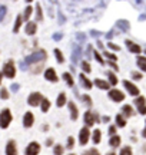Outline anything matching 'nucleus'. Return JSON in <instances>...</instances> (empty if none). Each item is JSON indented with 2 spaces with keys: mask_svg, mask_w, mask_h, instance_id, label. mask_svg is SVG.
Masks as SVG:
<instances>
[{
  "mask_svg": "<svg viewBox=\"0 0 146 155\" xmlns=\"http://www.w3.org/2000/svg\"><path fill=\"white\" fill-rule=\"evenodd\" d=\"M13 121V114H12V111L9 109V108H4V109H1L0 112V128L1 129H6L10 126V123Z\"/></svg>",
  "mask_w": 146,
  "mask_h": 155,
  "instance_id": "f257e3e1",
  "label": "nucleus"
},
{
  "mask_svg": "<svg viewBox=\"0 0 146 155\" xmlns=\"http://www.w3.org/2000/svg\"><path fill=\"white\" fill-rule=\"evenodd\" d=\"M1 73H3V76L7 78V79H14V76H16V65H14L13 59L6 60V63L3 65Z\"/></svg>",
  "mask_w": 146,
  "mask_h": 155,
  "instance_id": "f03ea898",
  "label": "nucleus"
},
{
  "mask_svg": "<svg viewBox=\"0 0 146 155\" xmlns=\"http://www.w3.org/2000/svg\"><path fill=\"white\" fill-rule=\"evenodd\" d=\"M83 121H85V125L89 128V126H93L95 123L99 122L100 118H99L98 114H95V112H92V111H86L85 115H83Z\"/></svg>",
  "mask_w": 146,
  "mask_h": 155,
  "instance_id": "7ed1b4c3",
  "label": "nucleus"
},
{
  "mask_svg": "<svg viewBox=\"0 0 146 155\" xmlns=\"http://www.w3.org/2000/svg\"><path fill=\"white\" fill-rule=\"evenodd\" d=\"M42 99H43V95H42L40 92H32V93L29 95V98H27V105L36 108V106H39L40 105Z\"/></svg>",
  "mask_w": 146,
  "mask_h": 155,
  "instance_id": "20e7f679",
  "label": "nucleus"
},
{
  "mask_svg": "<svg viewBox=\"0 0 146 155\" xmlns=\"http://www.w3.org/2000/svg\"><path fill=\"white\" fill-rule=\"evenodd\" d=\"M43 76L46 79L47 82H52V84H56V82H59V76H57V72L56 69L53 68H47L45 73H43Z\"/></svg>",
  "mask_w": 146,
  "mask_h": 155,
  "instance_id": "39448f33",
  "label": "nucleus"
},
{
  "mask_svg": "<svg viewBox=\"0 0 146 155\" xmlns=\"http://www.w3.org/2000/svg\"><path fill=\"white\" fill-rule=\"evenodd\" d=\"M67 109L70 112V119L72 121H77L79 119V108H77V105L73 102V101H67Z\"/></svg>",
  "mask_w": 146,
  "mask_h": 155,
  "instance_id": "423d86ee",
  "label": "nucleus"
},
{
  "mask_svg": "<svg viewBox=\"0 0 146 155\" xmlns=\"http://www.w3.org/2000/svg\"><path fill=\"white\" fill-rule=\"evenodd\" d=\"M109 98L112 99L113 102H122V101H125V93L119 89H109Z\"/></svg>",
  "mask_w": 146,
  "mask_h": 155,
  "instance_id": "0eeeda50",
  "label": "nucleus"
},
{
  "mask_svg": "<svg viewBox=\"0 0 146 155\" xmlns=\"http://www.w3.org/2000/svg\"><path fill=\"white\" fill-rule=\"evenodd\" d=\"M90 139V131L87 126H83V128L79 131V142L80 145H86Z\"/></svg>",
  "mask_w": 146,
  "mask_h": 155,
  "instance_id": "6e6552de",
  "label": "nucleus"
},
{
  "mask_svg": "<svg viewBox=\"0 0 146 155\" xmlns=\"http://www.w3.org/2000/svg\"><path fill=\"white\" fill-rule=\"evenodd\" d=\"M39 152H40V144L36 141L30 142V144L26 147V151H25L26 155H37Z\"/></svg>",
  "mask_w": 146,
  "mask_h": 155,
  "instance_id": "1a4fd4ad",
  "label": "nucleus"
},
{
  "mask_svg": "<svg viewBox=\"0 0 146 155\" xmlns=\"http://www.w3.org/2000/svg\"><path fill=\"white\" fill-rule=\"evenodd\" d=\"M123 86L127 89V92L132 95V96H139V88L135 84H132L130 81H123Z\"/></svg>",
  "mask_w": 146,
  "mask_h": 155,
  "instance_id": "9d476101",
  "label": "nucleus"
},
{
  "mask_svg": "<svg viewBox=\"0 0 146 155\" xmlns=\"http://www.w3.org/2000/svg\"><path fill=\"white\" fill-rule=\"evenodd\" d=\"M34 123V115L33 112H30V111H27L26 114L23 115V126L25 128H32Z\"/></svg>",
  "mask_w": 146,
  "mask_h": 155,
  "instance_id": "9b49d317",
  "label": "nucleus"
},
{
  "mask_svg": "<svg viewBox=\"0 0 146 155\" xmlns=\"http://www.w3.org/2000/svg\"><path fill=\"white\" fill-rule=\"evenodd\" d=\"M79 79H80V84H82V86H83V89L90 90L93 88V82L86 76V73H83V72H82V73L79 75Z\"/></svg>",
  "mask_w": 146,
  "mask_h": 155,
  "instance_id": "f8f14e48",
  "label": "nucleus"
},
{
  "mask_svg": "<svg viewBox=\"0 0 146 155\" xmlns=\"http://www.w3.org/2000/svg\"><path fill=\"white\" fill-rule=\"evenodd\" d=\"M36 32H37V23L27 22L26 26H25V33L27 36H33V35H36Z\"/></svg>",
  "mask_w": 146,
  "mask_h": 155,
  "instance_id": "ddd939ff",
  "label": "nucleus"
},
{
  "mask_svg": "<svg viewBox=\"0 0 146 155\" xmlns=\"http://www.w3.org/2000/svg\"><path fill=\"white\" fill-rule=\"evenodd\" d=\"M93 85L98 88V89H102V90H109L110 89V84L107 82V81H103V79H95V82H93Z\"/></svg>",
  "mask_w": 146,
  "mask_h": 155,
  "instance_id": "4468645a",
  "label": "nucleus"
},
{
  "mask_svg": "<svg viewBox=\"0 0 146 155\" xmlns=\"http://www.w3.org/2000/svg\"><path fill=\"white\" fill-rule=\"evenodd\" d=\"M6 155H17V147H16V142L13 139L7 142L6 145Z\"/></svg>",
  "mask_w": 146,
  "mask_h": 155,
  "instance_id": "2eb2a0df",
  "label": "nucleus"
},
{
  "mask_svg": "<svg viewBox=\"0 0 146 155\" xmlns=\"http://www.w3.org/2000/svg\"><path fill=\"white\" fill-rule=\"evenodd\" d=\"M66 103H67L66 93H65V92H60L59 95H57V98H56V106H57V108H63Z\"/></svg>",
  "mask_w": 146,
  "mask_h": 155,
  "instance_id": "dca6fc26",
  "label": "nucleus"
},
{
  "mask_svg": "<svg viewBox=\"0 0 146 155\" xmlns=\"http://www.w3.org/2000/svg\"><path fill=\"white\" fill-rule=\"evenodd\" d=\"M126 46H127V49L132 52V53H136V55H139L140 52H142L140 46L136 45V43H133V42H130V40H126Z\"/></svg>",
  "mask_w": 146,
  "mask_h": 155,
  "instance_id": "f3484780",
  "label": "nucleus"
},
{
  "mask_svg": "<svg viewBox=\"0 0 146 155\" xmlns=\"http://www.w3.org/2000/svg\"><path fill=\"white\" fill-rule=\"evenodd\" d=\"M39 106H40V111L46 114V112H49V109H50V106H52V103H50V101H49L47 98H43Z\"/></svg>",
  "mask_w": 146,
  "mask_h": 155,
  "instance_id": "a211bd4d",
  "label": "nucleus"
},
{
  "mask_svg": "<svg viewBox=\"0 0 146 155\" xmlns=\"http://www.w3.org/2000/svg\"><path fill=\"white\" fill-rule=\"evenodd\" d=\"M62 78H63V81L66 82L67 86H70V88H72L73 85H74V79H73V76L69 73V72H65V73L62 75Z\"/></svg>",
  "mask_w": 146,
  "mask_h": 155,
  "instance_id": "6ab92c4d",
  "label": "nucleus"
},
{
  "mask_svg": "<svg viewBox=\"0 0 146 155\" xmlns=\"http://www.w3.org/2000/svg\"><path fill=\"white\" fill-rule=\"evenodd\" d=\"M109 145L112 147V148H118L120 145V136L119 135H112L110 136V139H109Z\"/></svg>",
  "mask_w": 146,
  "mask_h": 155,
  "instance_id": "aec40b11",
  "label": "nucleus"
},
{
  "mask_svg": "<svg viewBox=\"0 0 146 155\" xmlns=\"http://www.w3.org/2000/svg\"><path fill=\"white\" fill-rule=\"evenodd\" d=\"M32 13H33V7L27 6L26 9H25V13L22 14V19H23V22H29V20H30V16H32Z\"/></svg>",
  "mask_w": 146,
  "mask_h": 155,
  "instance_id": "412c9836",
  "label": "nucleus"
},
{
  "mask_svg": "<svg viewBox=\"0 0 146 155\" xmlns=\"http://www.w3.org/2000/svg\"><path fill=\"white\" fill-rule=\"evenodd\" d=\"M23 25V19H22V14H17L16 16V22H14V26H13V32L17 33L20 30V27Z\"/></svg>",
  "mask_w": 146,
  "mask_h": 155,
  "instance_id": "4be33fe9",
  "label": "nucleus"
},
{
  "mask_svg": "<svg viewBox=\"0 0 146 155\" xmlns=\"http://www.w3.org/2000/svg\"><path fill=\"white\" fill-rule=\"evenodd\" d=\"M122 112H123L122 115L125 116V118H126V116H132L133 115V108L130 106V105H123V106H122Z\"/></svg>",
  "mask_w": 146,
  "mask_h": 155,
  "instance_id": "5701e85b",
  "label": "nucleus"
},
{
  "mask_svg": "<svg viewBox=\"0 0 146 155\" xmlns=\"http://www.w3.org/2000/svg\"><path fill=\"white\" fill-rule=\"evenodd\" d=\"M92 139L95 144H99L102 141V132H100V129H95L92 134Z\"/></svg>",
  "mask_w": 146,
  "mask_h": 155,
  "instance_id": "b1692460",
  "label": "nucleus"
},
{
  "mask_svg": "<svg viewBox=\"0 0 146 155\" xmlns=\"http://www.w3.org/2000/svg\"><path fill=\"white\" fill-rule=\"evenodd\" d=\"M116 125L120 126V128H123V126H126V118L119 114V115H116Z\"/></svg>",
  "mask_w": 146,
  "mask_h": 155,
  "instance_id": "393cba45",
  "label": "nucleus"
},
{
  "mask_svg": "<svg viewBox=\"0 0 146 155\" xmlns=\"http://www.w3.org/2000/svg\"><path fill=\"white\" fill-rule=\"evenodd\" d=\"M53 53H54V58H56V60H57V63H63V62H65V56H63V53H62V50H60V49H54Z\"/></svg>",
  "mask_w": 146,
  "mask_h": 155,
  "instance_id": "a878e982",
  "label": "nucleus"
},
{
  "mask_svg": "<svg viewBox=\"0 0 146 155\" xmlns=\"http://www.w3.org/2000/svg\"><path fill=\"white\" fill-rule=\"evenodd\" d=\"M138 66H139L142 71L146 72V56H138Z\"/></svg>",
  "mask_w": 146,
  "mask_h": 155,
  "instance_id": "bb28decb",
  "label": "nucleus"
},
{
  "mask_svg": "<svg viewBox=\"0 0 146 155\" xmlns=\"http://www.w3.org/2000/svg\"><path fill=\"white\" fill-rule=\"evenodd\" d=\"M82 66H80V68H82V71H83V73H90V72H92V66H90V63H89V62H86V60H83V62H82Z\"/></svg>",
  "mask_w": 146,
  "mask_h": 155,
  "instance_id": "cd10ccee",
  "label": "nucleus"
},
{
  "mask_svg": "<svg viewBox=\"0 0 146 155\" xmlns=\"http://www.w3.org/2000/svg\"><path fill=\"white\" fill-rule=\"evenodd\" d=\"M36 20L37 22H43V12H42L40 5H36Z\"/></svg>",
  "mask_w": 146,
  "mask_h": 155,
  "instance_id": "c85d7f7f",
  "label": "nucleus"
},
{
  "mask_svg": "<svg viewBox=\"0 0 146 155\" xmlns=\"http://www.w3.org/2000/svg\"><path fill=\"white\" fill-rule=\"evenodd\" d=\"M107 78H109V84L110 85H118V78H116V75L113 73V72H107Z\"/></svg>",
  "mask_w": 146,
  "mask_h": 155,
  "instance_id": "c756f323",
  "label": "nucleus"
},
{
  "mask_svg": "<svg viewBox=\"0 0 146 155\" xmlns=\"http://www.w3.org/2000/svg\"><path fill=\"white\" fill-rule=\"evenodd\" d=\"M63 152H65V147H62L60 144H56L53 148V154L54 155H63Z\"/></svg>",
  "mask_w": 146,
  "mask_h": 155,
  "instance_id": "7c9ffc66",
  "label": "nucleus"
},
{
  "mask_svg": "<svg viewBox=\"0 0 146 155\" xmlns=\"http://www.w3.org/2000/svg\"><path fill=\"white\" fill-rule=\"evenodd\" d=\"M9 98H10V93H9L7 88H1V89H0V99H3V101H7Z\"/></svg>",
  "mask_w": 146,
  "mask_h": 155,
  "instance_id": "2f4dec72",
  "label": "nucleus"
},
{
  "mask_svg": "<svg viewBox=\"0 0 146 155\" xmlns=\"http://www.w3.org/2000/svg\"><path fill=\"white\" fill-rule=\"evenodd\" d=\"M135 105H136L138 108H140V106H145V105H146V99L143 96H138L136 99H135Z\"/></svg>",
  "mask_w": 146,
  "mask_h": 155,
  "instance_id": "473e14b6",
  "label": "nucleus"
},
{
  "mask_svg": "<svg viewBox=\"0 0 146 155\" xmlns=\"http://www.w3.org/2000/svg\"><path fill=\"white\" fill-rule=\"evenodd\" d=\"M93 55H95V59H96V60H98V62H99V63H105V59H103V56H102V55H100L99 52H96L95 50V53H93Z\"/></svg>",
  "mask_w": 146,
  "mask_h": 155,
  "instance_id": "72a5a7b5",
  "label": "nucleus"
},
{
  "mask_svg": "<svg viewBox=\"0 0 146 155\" xmlns=\"http://www.w3.org/2000/svg\"><path fill=\"white\" fill-rule=\"evenodd\" d=\"M120 155H132V149H130V147H125V148L120 149Z\"/></svg>",
  "mask_w": 146,
  "mask_h": 155,
  "instance_id": "f704fd0d",
  "label": "nucleus"
},
{
  "mask_svg": "<svg viewBox=\"0 0 146 155\" xmlns=\"http://www.w3.org/2000/svg\"><path fill=\"white\" fill-rule=\"evenodd\" d=\"M82 99H83V102L86 103L87 106H89V105L92 106V98L89 96V95H83V96H82Z\"/></svg>",
  "mask_w": 146,
  "mask_h": 155,
  "instance_id": "c9c22d12",
  "label": "nucleus"
},
{
  "mask_svg": "<svg viewBox=\"0 0 146 155\" xmlns=\"http://www.w3.org/2000/svg\"><path fill=\"white\" fill-rule=\"evenodd\" d=\"M66 145H67V149H72L73 148V145H74V139H73V136H69V138H67Z\"/></svg>",
  "mask_w": 146,
  "mask_h": 155,
  "instance_id": "e433bc0d",
  "label": "nucleus"
},
{
  "mask_svg": "<svg viewBox=\"0 0 146 155\" xmlns=\"http://www.w3.org/2000/svg\"><path fill=\"white\" fill-rule=\"evenodd\" d=\"M83 155H100V154H99V151H98L96 148H90L89 151H86Z\"/></svg>",
  "mask_w": 146,
  "mask_h": 155,
  "instance_id": "4c0bfd02",
  "label": "nucleus"
},
{
  "mask_svg": "<svg viewBox=\"0 0 146 155\" xmlns=\"http://www.w3.org/2000/svg\"><path fill=\"white\" fill-rule=\"evenodd\" d=\"M105 56H106V58H109L110 60H113V62L118 59V56H116V55H113V53H110V52H105Z\"/></svg>",
  "mask_w": 146,
  "mask_h": 155,
  "instance_id": "58836bf2",
  "label": "nucleus"
},
{
  "mask_svg": "<svg viewBox=\"0 0 146 155\" xmlns=\"http://www.w3.org/2000/svg\"><path fill=\"white\" fill-rule=\"evenodd\" d=\"M132 78L136 79V81H140V79H142V73H139V72H132Z\"/></svg>",
  "mask_w": 146,
  "mask_h": 155,
  "instance_id": "ea45409f",
  "label": "nucleus"
},
{
  "mask_svg": "<svg viewBox=\"0 0 146 155\" xmlns=\"http://www.w3.org/2000/svg\"><path fill=\"white\" fill-rule=\"evenodd\" d=\"M109 135H116V126L115 125H112V126H109Z\"/></svg>",
  "mask_w": 146,
  "mask_h": 155,
  "instance_id": "a19ab883",
  "label": "nucleus"
},
{
  "mask_svg": "<svg viewBox=\"0 0 146 155\" xmlns=\"http://www.w3.org/2000/svg\"><path fill=\"white\" fill-rule=\"evenodd\" d=\"M138 111H139L140 115H146V105H145V106H140V108H138Z\"/></svg>",
  "mask_w": 146,
  "mask_h": 155,
  "instance_id": "79ce46f5",
  "label": "nucleus"
},
{
  "mask_svg": "<svg viewBox=\"0 0 146 155\" xmlns=\"http://www.w3.org/2000/svg\"><path fill=\"white\" fill-rule=\"evenodd\" d=\"M107 46H109V47H110V49H112V50H119V49H120L119 46L113 45V43H107Z\"/></svg>",
  "mask_w": 146,
  "mask_h": 155,
  "instance_id": "37998d69",
  "label": "nucleus"
},
{
  "mask_svg": "<svg viewBox=\"0 0 146 155\" xmlns=\"http://www.w3.org/2000/svg\"><path fill=\"white\" fill-rule=\"evenodd\" d=\"M109 65L112 66V68H113V69H115V71H118V69H119V68L116 66V63H115V62H109Z\"/></svg>",
  "mask_w": 146,
  "mask_h": 155,
  "instance_id": "c03bdc74",
  "label": "nucleus"
},
{
  "mask_svg": "<svg viewBox=\"0 0 146 155\" xmlns=\"http://www.w3.org/2000/svg\"><path fill=\"white\" fill-rule=\"evenodd\" d=\"M52 144H53V141H52V139L49 138V139H47V141H46V145H52Z\"/></svg>",
  "mask_w": 146,
  "mask_h": 155,
  "instance_id": "a18cd8bd",
  "label": "nucleus"
},
{
  "mask_svg": "<svg viewBox=\"0 0 146 155\" xmlns=\"http://www.w3.org/2000/svg\"><path fill=\"white\" fill-rule=\"evenodd\" d=\"M1 81H3V73L0 72V85H1Z\"/></svg>",
  "mask_w": 146,
  "mask_h": 155,
  "instance_id": "49530a36",
  "label": "nucleus"
},
{
  "mask_svg": "<svg viewBox=\"0 0 146 155\" xmlns=\"http://www.w3.org/2000/svg\"><path fill=\"white\" fill-rule=\"evenodd\" d=\"M142 135H143V136H145V138H146V128L143 129V132H142Z\"/></svg>",
  "mask_w": 146,
  "mask_h": 155,
  "instance_id": "de8ad7c7",
  "label": "nucleus"
},
{
  "mask_svg": "<svg viewBox=\"0 0 146 155\" xmlns=\"http://www.w3.org/2000/svg\"><path fill=\"white\" fill-rule=\"evenodd\" d=\"M107 155H116V154H115V152H109V154H107Z\"/></svg>",
  "mask_w": 146,
  "mask_h": 155,
  "instance_id": "09e8293b",
  "label": "nucleus"
},
{
  "mask_svg": "<svg viewBox=\"0 0 146 155\" xmlns=\"http://www.w3.org/2000/svg\"><path fill=\"white\" fill-rule=\"evenodd\" d=\"M27 3H32V2H33V0H26Z\"/></svg>",
  "mask_w": 146,
  "mask_h": 155,
  "instance_id": "8fccbe9b",
  "label": "nucleus"
},
{
  "mask_svg": "<svg viewBox=\"0 0 146 155\" xmlns=\"http://www.w3.org/2000/svg\"><path fill=\"white\" fill-rule=\"evenodd\" d=\"M72 155H74V154H72Z\"/></svg>",
  "mask_w": 146,
  "mask_h": 155,
  "instance_id": "3c124183",
  "label": "nucleus"
}]
</instances>
